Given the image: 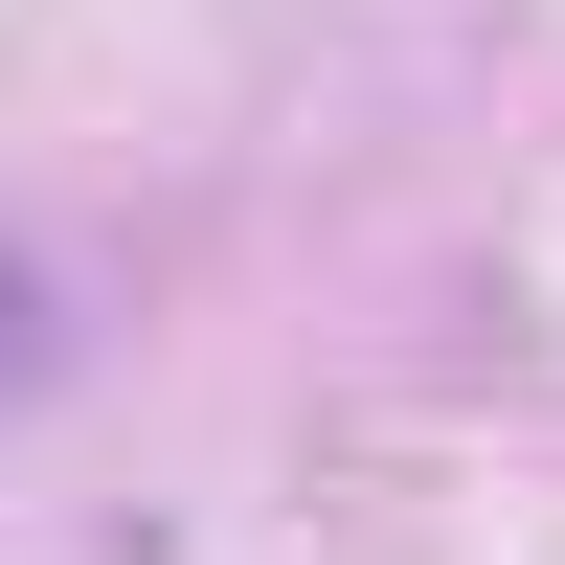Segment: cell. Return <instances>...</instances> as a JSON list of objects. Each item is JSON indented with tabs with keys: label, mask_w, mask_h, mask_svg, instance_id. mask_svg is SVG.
<instances>
[{
	"label": "cell",
	"mask_w": 565,
	"mask_h": 565,
	"mask_svg": "<svg viewBox=\"0 0 565 565\" xmlns=\"http://www.w3.org/2000/svg\"><path fill=\"white\" fill-rule=\"evenodd\" d=\"M0 385H45V271L0 249Z\"/></svg>",
	"instance_id": "1"
}]
</instances>
